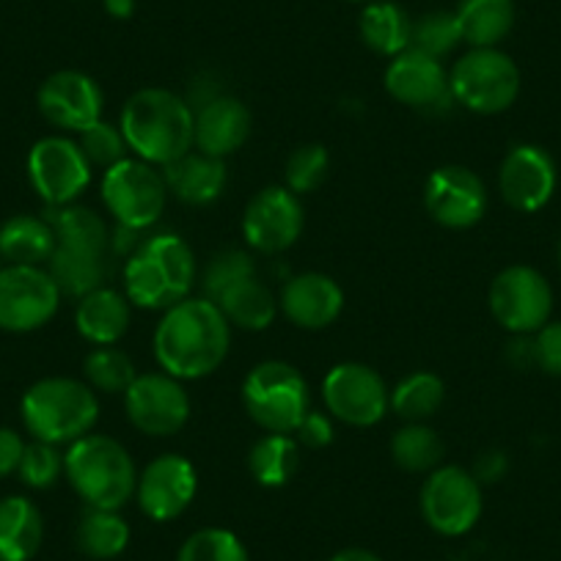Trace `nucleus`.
I'll list each match as a JSON object with an SVG mask.
<instances>
[{"label": "nucleus", "mask_w": 561, "mask_h": 561, "mask_svg": "<svg viewBox=\"0 0 561 561\" xmlns=\"http://www.w3.org/2000/svg\"><path fill=\"white\" fill-rule=\"evenodd\" d=\"M231 325L209 298H185L163 311L154 328V360L176 380H202L229 355Z\"/></svg>", "instance_id": "1"}, {"label": "nucleus", "mask_w": 561, "mask_h": 561, "mask_svg": "<svg viewBox=\"0 0 561 561\" xmlns=\"http://www.w3.org/2000/svg\"><path fill=\"white\" fill-rule=\"evenodd\" d=\"M196 113L185 96L169 89H140L124 102L122 129L133 158L165 169L193 149Z\"/></svg>", "instance_id": "2"}, {"label": "nucleus", "mask_w": 561, "mask_h": 561, "mask_svg": "<svg viewBox=\"0 0 561 561\" xmlns=\"http://www.w3.org/2000/svg\"><path fill=\"white\" fill-rule=\"evenodd\" d=\"M193 284L196 256L191 242L174 231L147 237L124 264V295L138 309H171L180 300L191 298Z\"/></svg>", "instance_id": "3"}, {"label": "nucleus", "mask_w": 561, "mask_h": 561, "mask_svg": "<svg viewBox=\"0 0 561 561\" xmlns=\"http://www.w3.org/2000/svg\"><path fill=\"white\" fill-rule=\"evenodd\" d=\"M64 477L91 510H122L135 495L138 471L129 451L111 435L89 433L69 444Z\"/></svg>", "instance_id": "4"}, {"label": "nucleus", "mask_w": 561, "mask_h": 561, "mask_svg": "<svg viewBox=\"0 0 561 561\" xmlns=\"http://www.w3.org/2000/svg\"><path fill=\"white\" fill-rule=\"evenodd\" d=\"M20 413L34 440L69 446L94 430L100 399L89 382L75 377H45L25 391Z\"/></svg>", "instance_id": "5"}, {"label": "nucleus", "mask_w": 561, "mask_h": 561, "mask_svg": "<svg viewBox=\"0 0 561 561\" xmlns=\"http://www.w3.org/2000/svg\"><path fill=\"white\" fill-rule=\"evenodd\" d=\"M242 408L264 433L295 435L311 410L309 382L287 360H262L242 380Z\"/></svg>", "instance_id": "6"}, {"label": "nucleus", "mask_w": 561, "mask_h": 561, "mask_svg": "<svg viewBox=\"0 0 561 561\" xmlns=\"http://www.w3.org/2000/svg\"><path fill=\"white\" fill-rule=\"evenodd\" d=\"M451 100L479 116L510 111L520 96V69L499 47H471L449 72Z\"/></svg>", "instance_id": "7"}, {"label": "nucleus", "mask_w": 561, "mask_h": 561, "mask_svg": "<svg viewBox=\"0 0 561 561\" xmlns=\"http://www.w3.org/2000/svg\"><path fill=\"white\" fill-rule=\"evenodd\" d=\"M102 204L122 229L144 231L160 220L169 202L163 169L138 158H124L102 176Z\"/></svg>", "instance_id": "8"}, {"label": "nucleus", "mask_w": 561, "mask_h": 561, "mask_svg": "<svg viewBox=\"0 0 561 561\" xmlns=\"http://www.w3.org/2000/svg\"><path fill=\"white\" fill-rule=\"evenodd\" d=\"M490 314L512 336H531L553 314V289L539 270L512 264L490 284Z\"/></svg>", "instance_id": "9"}, {"label": "nucleus", "mask_w": 561, "mask_h": 561, "mask_svg": "<svg viewBox=\"0 0 561 561\" xmlns=\"http://www.w3.org/2000/svg\"><path fill=\"white\" fill-rule=\"evenodd\" d=\"M61 298V289L47 267L36 264L0 267V331H39L58 314Z\"/></svg>", "instance_id": "10"}, {"label": "nucleus", "mask_w": 561, "mask_h": 561, "mask_svg": "<svg viewBox=\"0 0 561 561\" xmlns=\"http://www.w3.org/2000/svg\"><path fill=\"white\" fill-rule=\"evenodd\" d=\"M322 399L333 421L347 427H375L391 410V391L371 366L358 360L336 364L322 380Z\"/></svg>", "instance_id": "11"}, {"label": "nucleus", "mask_w": 561, "mask_h": 561, "mask_svg": "<svg viewBox=\"0 0 561 561\" xmlns=\"http://www.w3.org/2000/svg\"><path fill=\"white\" fill-rule=\"evenodd\" d=\"M91 163L78 140L67 135H47L28 152V180L47 207L75 204L91 185Z\"/></svg>", "instance_id": "12"}, {"label": "nucleus", "mask_w": 561, "mask_h": 561, "mask_svg": "<svg viewBox=\"0 0 561 561\" xmlns=\"http://www.w3.org/2000/svg\"><path fill=\"white\" fill-rule=\"evenodd\" d=\"M482 484L460 466H440L427 473L421 488V515L433 531L462 537L482 517Z\"/></svg>", "instance_id": "13"}, {"label": "nucleus", "mask_w": 561, "mask_h": 561, "mask_svg": "<svg viewBox=\"0 0 561 561\" xmlns=\"http://www.w3.org/2000/svg\"><path fill=\"white\" fill-rule=\"evenodd\" d=\"M124 410L138 433L152 438H171L185 430L191 419V397L176 377L165 371L138 375L124 391Z\"/></svg>", "instance_id": "14"}, {"label": "nucleus", "mask_w": 561, "mask_h": 561, "mask_svg": "<svg viewBox=\"0 0 561 561\" xmlns=\"http://www.w3.org/2000/svg\"><path fill=\"white\" fill-rule=\"evenodd\" d=\"M304 204L287 185L259 191L242 213V237L248 248L264 256L284 253L304 234Z\"/></svg>", "instance_id": "15"}, {"label": "nucleus", "mask_w": 561, "mask_h": 561, "mask_svg": "<svg viewBox=\"0 0 561 561\" xmlns=\"http://www.w3.org/2000/svg\"><path fill=\"white\" fill-rule=\"evenodd\" d=\"M198 471L187 457L160 455L138 473L135 501L140 512L154 523H169L185 515L196 501Z\"/></svg>", "instance_id": "16"}, {"label": "nucleus", "mask_w": 561, "mask_h": 561, "mask_svg": "<svg viewBox=\"0 0 561 561\" xmlns=\"http://www.w3.org/2000/svg\"><path fill=\"white\" fill-rule=\"evenodd\" d=\"M424 207L446 229H471L488 213V187L466 165H444L427 176Z\"/></svg>", "instance_id": "17"}, {"label": "nucleus", "mask_w": 561, "mask_h": 561, "mask_svg": "<svg viewBox=\"0 0 561 561\" xmlns=\"http://www.w3.org/2000/svg\"><path fill=\"white\" fill-rule=\"evenodd\" d=\"M559 185L556 160L537 144H517L499 169V191L517 213H539L548 207Z\"/></svg>", "instance_id": "18"}, {"label": "nucleus", "mask_w": 561, "mask_h": 561, "mask_svg": "<svg viewBox=\"0 0 561 561\" xmlns=\"http://www.w3.org/2000/svg\"><path fill=\"white\" fill-rule=\"evenodd\" d=\"M36 105L53 127L67 129V133H83L85 127L102 118L105 96L91 75L78 72V69H61L39 85Z\"/></svg>", "instance_id": "19"}, {"label": "nucleus", "mask_w": 561, "mask_h": 561, "mask_svg": "<svg viewBox=\"0 0 561 561\" xmlns=\"http://www.w3.org/2000/svg\"><path fill=\"white\" fill-rule=\"evenodd\" d=\"M382 85L393 100L415 111H435L451 100L449 72L444 64L413 47L391 58Z\"/></svg>", "instance_id": "20"}, {"label": "nucleus", "mask_w": 561, "mask_h": 561, "mask_svg": "<svg viewBox=\"0 0 561 561\" xmlns=\"http://www.w3.org/2000/svg\"><path fill=\"white\" fill-rule=\"evenodd\" d=\"M278 309L304 331H322L344 311V293L325 273H298L284 284Z\"/></svg>", "instance_id": "21"}, {"label": "nucleus", "mask_w": 561, "mask_h": 561, "mask_svg": "<svg viewBox=\"0 0 561 561\" xmlns=\"http://www.w3.org/2000/svg\"><path fill=\"white\" fill-rule=\"evenodd\" d=\"M251 111L245 102L231 94H220L196 111L193 147L209 158L226 160L237 149H242L251 135Z\"/></svg>", "instance_id": "22"}, {"label": "nucleus", "mask_w": 561, "mask_h": 561, "mask_svg": "<svg viewBox=\"0 0 561 561\" xmlns=\"http://www.w3.org/2000/svg\"><path fill=\"white\" fill-rule=\"evenodd\" d=\"M165 185H169V196L180 198L187 207H207V204L218 202L229 182V171H226V160L209 158L204 152H187L180 160L163 169Z\"/></svg>", "instance_id": "23"}, {"label": "nucleus", "mask_w": 561, "mask_h": 561, "mask_svg": "<svg viewBox=\"0 0 561 561\" xmlns=\"http://www.w3.org/2000/svg\"><path fill=\"white\" fill-rule=\"evenodd\" d=\"M133 320V304L118 289L100 287L83 295L75 309V328L94 347H113L122 342Z\"/></svg>", "instance_id": "24"}, {"label": "nucleus", "mask_w": 561, "mask_h": 561, "mask_svg": "<svg viewBox=\"0 0 561 561\" xmlns=\"http://www.w3.org/2000/svg\"><path fill=\"white\" fill-rule=\"evenodd\" d=\"M45 539L39 506L25 495L0 499V561H31Z\"/></svg>", "instance_id": "25"}, {"label": "nucleus", "mask_w": 561, "mask_h": 561, "mask_svg": "<svg viewBox=\"0 0 561 561\" xmlns=\"http://www.w3.org/2000/svg\"><path fill=\"white\" fill-rule=\"evenodd\" d=\"M58 240L50 220L36 215H14L0 226V259L7 264H42L50 262Z\"/></svg>", "instance_id": "26"}, {"label": "nucleus", "mask_w": 561, "mask_h": 561, "mask_svg": "<svg viewBox=\"0 0 561 561\" xmlns=\"http://www.w3.org/2000/svg\"><path fill=\"white\" fill-rule=\"evenodd\" d=\"M47 273L53 275L61 295L80 300L83 295L105 287L107 253L75 245H56L50 262H47Z\"/></svg>", "instance_id": "27"}, {"label": "nucleus", "mask_w": 561, "mask_h": 561, "mask_svg": "<svg viewBox=\"0 0 561 561\" xmlns=\"http://www.w3.org/2000/svg\"><path fill=\"white\" fill-rule=\"evenodd\" d=\"M231 328L240 331H267L278 317V298L264 287L256 275L245 280H237L234 287L226 289L224 295L213 300Z\"/></svg>", "instance_id": "28"}, {"label": "nucleus", "mask_w": 561, "mask_h": 561, "mask_svg": "<svg viewBox=\"0 0 561 561\" xmlns=\"http://www.w3.org/2000/svg\"><path fill=\"white\" fill-rule=\"evenodd\" d=\"M360 39L369 50H375L377 56L393 58L399 53H404L413 39V20L408 18L399 3L391 0H377L364 7L358 20Z\"/></svg>", "instance_id": "29"}, {"label": "nucleus", "mask_w": 561, "mask_h": 561, "mask_svg": "<svg viewBox=\"0 0 561 561\" xmlns=\"http://www.w3.org/2000/svg\"><path fill=\"white\" fill-rule=\"evenodd\" d=\"M455 14L468 47H499L515 28V0H462Z\"/></svg>", "instance_id": "30"}, {"label": "nucleus", "mask_w": 561, "mask_h": 561, "mask_svg": "<svg viewBox=\"0 0 561 561\" xmlns=\"http://www.w3.org/2000/svg\"><path fill=\"white\" fill-rule=\"evenodd\" d=\"M300 468V444L295 435L267 433L248 451V471L262 488H284Z\"/></svg>", "instance_id": "31"}, {"label": "nucleus", "mask_w": 561, "mask_h": 561, "mask_svg": "<svg viewBox=\"0 0 561 561\" xmlns=\"http://www.w3.org/2000/svg\"><path fill=\"white\" fill-rule=\"evenodd\" d=\"M47 220L56 231L58 245L89 248V251L107 253L111 248V231H107L105 218L100 213L80 204H67V207H47Z\"/></svg>", "instance_id": "32"}, {"label": "nucleus", "mask_w": 561, "mask_h": 561, "mask_svg": "<svg viewBox=\"0 0 561 561\" xmlns=\"http://www.w3.org/2000/svg\"><path fill=\"white\" fill-rule=\"evenodd\" d=\"M446 399V386L433 371H413L391 391V410L404 424H427Z\"/></svg>", "instance_id": "33"}, {"label": "nucleus", "mask_w": 561, "mask_h": 561, "mask_svg": "<svg viewBox=\"0 0 561 561\" xmlns=\"http://www.w3.org/2000/svg\"><path fill=\"white\" fill-rule=\"evenodd\" d=\"M129 545V523L116 510H85L78 523V548L89 559H116Z\"/></svg>", "instance_id": "34"}, {"label": "nucleus", "mask_w": 561, "mask_h": 561, "mask_svg": "<svg viewBox=\"0 0 561 561\" xmlns=\"http://www.w3.org/2000/svg\"><path fill=\"white\" fill-rule=\"evenodd\" d=\"M444 440L427 424H404L391 438V457L402 471L430 473L444 466Z\"/></svg>", "instance_id": "35"}, {"label": "nucleus", "mask_w": 561, "mask_h": 561, "mask_svg": "<svg viewBox=\"0 0 561 561\" xmlns=\"http://www.w3.org/2000/svg\"><path fill=\"white\" fill-rule=\"evenodd\" d=\"M83 375L96 393H124L133 386L138 371L133 358L113 344V347H94L85 355Z\"/></svg>", "instance_id": "36"}, {"label": "nucleus", "mask_w": 561, "mask_h": 561, "mask_svg": "<svg viewBox=\"0 0 561 561\" xmlns=\"http://www.w3.org/2000/svg\"><path fill=\"white\" fill-rule=\"evenodd\" d=\"M176 561H248V550L234 531L209 526L182 542Z\"/></svg>", "instance_id": "37"}, {"label": "nucleus", "mask_w": 561, "mask_h": 561, "mask_svg": "<svg viewBox=\"0 0 561 561\" xmlns=\"http://www.w3.org/2000/svg\"><path fill=\"white\" fill-rule=\"evenodd\" d=\"M457 45H462V36L455 12H430L413 23V39H410L413 50L427 53L440 61Z\"/></svg>", "instance_id": "38"}, {"label": "nucleus", "mask_w": 561, "mask_h": 561, "mask_svg": "<svg viewBox=\"0 0 561 561\" xmlns=\"http://www.w3.org/2000/svg\"><path fill=\"white\" fill-rule=\"evenodd\" d=\"M331 154L322 144H304L287 160V187L295 196H306L325 185Z\"/></svg>", "instance_id": "39"}, {"label": "nucleus", "mask_w": 561, "mask_h": 561, "mask_svg": "<svg viewBox=\"0 0 561 561\" xmlns=\"http://www.w3.org/2000/svg\"><path fill=\"white\" fill-rule=\"evenodd\" d=\"M256 275V262L248 251H237V248H226V251L215 253L209 259L207 270H204V298L215 300L218 295H224L226 289L234 287L237 280H245Z\"/></svg>", "instance_id": "40"}, {"label": "nucleus", "mask_w": 561, "mask_h": 561, "mask_svg": "<svg viewBox=\"0 0 561 561\" xmlns=\"http://www.w3.org/2000/svg\"><path fill=\"white\" fill-rule=\"evenodd\" d=\"M78 144L83 149L85 160L91 163V169H113L116 163H122L127 158V140H124L122 129L111 122H94L91 127H85L83 133H78Z\"/></svg>", "instance_id": "41"}, {"label": "nucleus", "mask_w": 561, "mask_h": 561, "mask_svg": "<svg viewBox=\"0 0 561 561\" xmlns=\"http://www.w3.org/2000/svg\"><path fill=\"white\" fill-rule=\"evenodd\" d=\"M20 479H23L25 488L31 490H47L61 479L64 473V455L58 451V446L45 444V440H34V444H25L23 460L18 468Z\"/></svg>", "instance_id": "42"}, {"label": "nucleus", "mask_w": 561, "mask_h": 561, "mask_svg": "<svg viewBox=\"0 0 561 561\" xmlns=\"http://www.w3.org/2000/svg\"><path fill=\"white\" fill-rule=\"evenodd\" d=\"M534 366L545 375L561 377V322H545L537 333H531Z\"/></svg>", "instance_id": "43"}, {"label": "nucleus", "mask_w": 561, "mask_h": 561, "mask_svg": "<svg viewBox=\"0 0 561 561\" xmlns=\"http://www.w3.org/2000/svg\"><path fill=\"white\" fill-rule=\"evenodd\" d=\"M333 419L322 410H309L306 419L300 421V427L295 430V440L300 446H309V449H325V446L333 444Z\"/></svg>", "instance_id": "44"}, {"label": "nucleus", "mask_w": 561, "mask_h": 561, "mask_svg": "<svg viewBox=\"0 0 561 561\" xmlns=\"http://www.w3.org/2000/svg\"><path fill=\"white\" fill-rule=\"evenodd\" d=\"M23 451L25 440L20 438V433H14L9 427H0V479L9 477V473H18Z\"/></svg>", "instance_id": "45"}, {"label": "nucleus", "mask_w": 561, "mask_h": 561, "mask_svg": "<svg viewBox=\"0 0 561 561\" xmlns=\"http://www.w3.org/2000/svg\"><path fill=\"white\" fill-rule=\"evenodd\" d=\"M506 471H510V460H506L504 451L490 449V451H482V455L477 457L471 473L477 477L479 484H490V482H499V479H504Z\"/></svg>", "instance_id": "46"}, {"label": "nucleus", "mask_w": 561, "mask_h": 561, "mask_svg": "<svg viewBox=\"0 0 561 561\" xmlns=\"http://www.w3.org/2000/svg\"><path fill=\"white\" fill-rule=\"evenodd\" d=\"M102 7L113 20H129L135 14V0H102Z\"/></svg>", "instance_id": "47"}, {"label": "nucleus", "mask_w": 561, "mask_h": 561, "mask_svg": "<svg viewBox=\"0 0 561 561\" xmlns=\"http://www.w3.org/2000/svg\"><path fill=\"white\" fill-rule=\"evenodd\" d=\"M331 561H380V556L366 548H344L336 556H331Z\"/></svg>", "instance_id": "48"}, {"label": "nucleus", "mask_w": 561, "mask_h": 561, "mask_svg": "<svg viewBox=\"0 0 561 561\" xmlns=\"http://www.w3.org/2000/svg\"><path fill=\"white\" fill-rule=\"evenodd\" d=\"M556 256H559V267H561V240H559V248H556Z\"/></svg>", "instance_id": "49"}, {"label": "nucleus", "mask_w": 561, "mask_h": 561, "mask_svg": "<svg viewBox=\"0 0 561 561\" xmlns=\"http://www.w3.org/2000/svg\"><path fill=\"white\" fill-rule=\"evenodd\" d=\"M350 3H369V0H350Z\"/></svg>", "instance_id": "50"}]
</instances>
